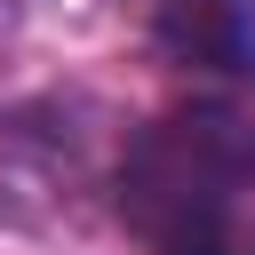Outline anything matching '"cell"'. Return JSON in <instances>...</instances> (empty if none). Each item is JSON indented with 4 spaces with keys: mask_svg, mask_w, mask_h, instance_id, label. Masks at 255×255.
<instances>
[{
    "mask_svg": "<svg viewBox=\"0 0 255 255\" xmlns=\"http://www.w3.org/2000/svg\"><path fill=\"white\" fill-rule=\"evenodd\" d=\"M247 255H255V239H247Z\"/></svg>",
    "mask_w": 255,
    "mask_h": 255,
    "instance_id": "3",
    "label": "cell"
},
{
    "mask_svg": "<svg viewBox=\"0 0 255 255\" xmlns=\"http://www.w3.org/2000/svg\"><path fill=\"white\" fill-rule=\"evenodd\" d=\"M159 40L183 64L247 72V56H255V0H159Z\"/></svg>",
    "mask_w": 255,
    "mask_h": 255,
    "instance_id": "1",
    "label": "cell"
},
{
    "mask_svg": "<svg viewBox=\"0 0 255 255\" xmlns=\"http://www.w3.org/2000/svg\"><path fill=\"white\" fill-rule=\"evenodd\" d=\"M8 32H16V0H0V48H8Z\"/></svg>",
    "mask_w": 255,
    "mask_h": 255,
    "instance_id": "2",
    "label": "cell"
}]
</instances>
